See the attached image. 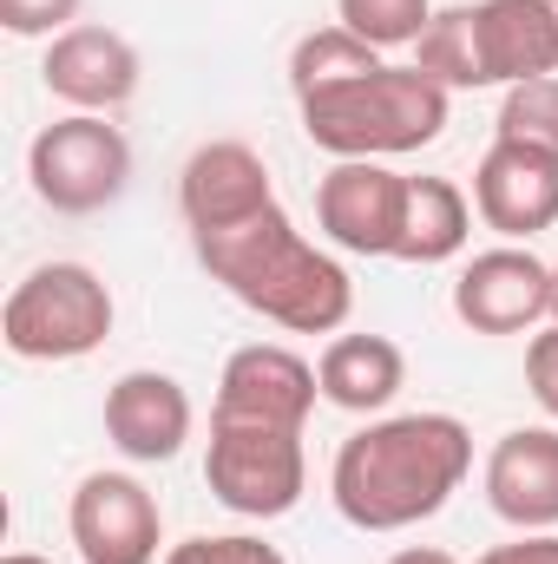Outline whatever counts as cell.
Returning a JSON list of instances; mask_svg holds the SVG:
<instances>
[{
	"label": "cell",
	"instance_id": "4fadbf2b",
	"mask_svg": "<svg viewBox=\"0 0 558 564\" xmlns=\"http://www.w3.org/2000/svg\"><path fill=\"white\" fill-rule=\"evenodd\" d=\"M264 204H277V184H270V164L244 139L197 144L184 158V171H178L184 230H217V224H237V217H250Z\"/></svg>",
	"mask_w": 558,
	"mask_h": 564
},
{
	"label": "cell",
	"instance_id": "f1b7e54d",
	"mask_svg": "<svg viewBox=\"0 0 558 564\" xmlns=\"http://www.w3.org/2000/svg\"><path fill=\"white\" fill-rule=\"evenodd\" d=\"M552 322H558V263H552Z\"/></svg>",
	"mask_w": 558,
	"mask_h": 564
},
{
	"label": "cell",
	"instance_id": "4316f807",
	"mask_svg": "<svg viewBox=\"0 0 558 564\" xmlns=\"http://www.w3.org/2000/svg\"><path fill=\"white\" fill-rule=\"evenodd\" d=\"M388 564H460L453 552H440V545H408V552H395Z\"/></svg>",
	"mask_w": 558,
	"mask_h": 564
},
{
	"label": "cell",
	"instance_id": "2e32d148",
	"mask_svg": "<svg viewBox=\"0 0 558 564\" xmlns=\"http://www.w3.org/2000/svg\"><path fill=\"white\" fill-rule=\"evenodd\" d=\"M486 86H526L558 73V20L546 0H473Z\"/></svg>",
	"mask_w": 558,
	"mask_h": 564
},
{
	"label": "cell",
	"instance_id": "30bf717a",
	"mask_svg": "<svg viewBox=\"0 0 558 564\" xmlns=\"http://www.w3.org/2000/svg\"><path fill=\"white\" fill-rule=\"evenodd\" d=\"M66 532L86 564H158V545H164L158 499L132 473H86L66 506Z\"/></svg>",
	"mask_w": 558,
	"mask_h": 564
},
{
	"label": "cell",
	"instance_id": "83f0119b",
	"mask_svg": "<svg viewBox=\"0 0 558 564\" xmlns=\"http://www.w3.org/2000/svg\"><path fill=\"white\" fill-rule=\"evenodd\" d=\"M0 564H53V558H33V552H7Z\"/></svg>",
	"mask_w": 558,
	"mask_h": 564
},
{
	"label": "cell",
	"instance_id": "5b68a950",
	"mask_svg": "<svg viewBox=\"0 0 558 564\" xmlns=\"http://www.w3.org/2000/svg\"><path fill=\"white\" fill-rule=\"evenodd\" d=\"M26 177H33V197L46 210L93 217V210L126 197L132 144H126L119 126H106V112H66L26 144Z\"/></svg>",
	"mask_w": 558,
	"mask_h": 564
},
{
	"label": "cell",
	"instance_id": "3957f363",
	"mask_svg": "<svg viewBox=\"0 0 558 564\" xmlns=\"http://www.w3.org/2000/svg\"><path fill=\"white\" fill-rule=\"evenodd\" d=\"M296 106H302L309 144L329 158H408L447 132L453 93L433 86L420 66H382V73H362L348 86L309 93Z\"/></svg>",
	"mask_w": 558,
	"mask_h": 564
},
{
	"label": "cell",
	"instance_id": "f546056e",
	"mask_svg": "<svg viewBox=\"0 0 558 564\" xmlns=\"http://www.w3.org/2000/svg\"><path fill=\"white\" fill-rule=\"evenodd\" d=\"M546 7H552V20H558V0H546Z\"/></svg>",
	"mask_w": 558,
	"mask_h": 564
},
{
	"label": "cell",
	"instance_id": "6da1fadb",
	"mask_svg": "<svg viewBox=\"0 0 558 564\" xmlns=\"http://www.w3.org/2000/svg\"><path fill=\"white\" fill-rule=\"evenodd\" d=\"M473 473V433L453 414H388L342 440L329 466L335 512L355 532H408Z\"/></svg>",
	"mask_w": 558,
	"mask_h": 564
},
{
	"label": "cell",
	"instance_id": "ffe728a7",
	"mask_svg": "<svg viewBox=\"0 0 558 564\" xmlns=\"http://www.w3.org/2000/svg\"><path fill=\"white\" fill-rule=\"evenodd\" d=\"M382 66H388V59H382L368 40H355L348 26H322V33H302V40H296V53H289V93L309 99V93L348 86V79L382 73Z\"/></svg>",
	"mask_w": 558,
	"mask_h": 564
},
{
	"label": "cell",
	"instance_id": "484cf974",
	"mask_svg": "<svg viewBox=\"0 0 558 564\" xmlns=\"http://www.w3.org/2000/svg\"><path fill=\"white\" fill-rule=\"evenodd\" d=\"M480 564H558V532H519L513 545L480 552Z\"/></svg>",
	"mask_w": 558,
	"mask_h": 564
},
{
	"label": "cell",
	"instance_id": "9a60e30c",
	"mask_svg": "<svg viewBox=\"0 0 558 564\" xmlns=\"http://www.w3.org/2000/svg\"><path fill=\"white\" fill-rule=\"evenodd\" d=\"M106 440L139 459V466H164L184 453L191 440V394L158 375V368H132L106 388Z\"/></svg>",
	"mask_w": 558,
	"mask_h": 564
},
{
	"label": "cell",
	"instance_id": "44dd1931",
	"mask_svg": "<svg viewBox=\"0 0 558 564\" xmlns=\"http://www.w3.org/2000/svg\"><path fill=\"white\" fill-rule=\"evenodd\" d=\"M335 20L355 40H368L375 53H388V46H415L433 20V7L427 0H335Z\"/></svg>",
	"mask_w": 558,
	"mask_h": 564
},
{
	"label": "cell",
	"instance_id": "7a4b0ae2",
	"mask_svg": "<svg viewBox=\"0 0 558 564\" xmlns=\"http://www.w3.org/2000/svg\"><path fill=\"white\" fill-rule=\"evenodd\" d=\"M191 250L211 270V282H224L250 315L289 335H335L355 315L348 270L329 250H315L282 204H264L217 230H191Z\"/></svg>",
	"mask_w": 558,
	"mask_h": 564
},
{
	"label": "cell",
	"instance_id": "277c9868",
	"mask_svg": "<svg viewBox=\"0 0 558 564\" xmlns=\"http://www.w3.org/2000/svg\"><path fill=\"white\" fill-rule=\"evenodd\" d=\"M112 289L86 263H40L26 282H13L0 308V335L20 361H86L112 335Z\"/></svg>",
	"mask_w": 558,
	"mask_h": 564
},
{
	"label": "cell",
	"instance_id": "ba28073f",
	"mask_svg": "<svg viewBox=\"0 0 558 564\" xmlns=\"http://www.w3.org/2000/svg\"><path fill=\"white\" fill-rule=\"evenodd\" d=\"M315 401H322V381H315V368H309L296 348H282V341H250V348H237V355L224 361L211 421L289 426V433H302L309 414H315Z\"/></svg>",
	"mask_w": 558,
	"mask_h": 564
},
{
	"label": "cell",
	"instance_id": "603a6c76",
	"mask_svg": "<svg viewBox=\"0 0 558 564\" xmlns=\"http://www.w3.org/2000/svg\"><path fill=\"white\" fill-rule=\"evenodd\" d=\"M164 564H289L277 545H264V539H250V532H224V539H184V545H171Z\"/></svg>",
	"mask_w": 558,
	"mask_h": 564
},
{
	"label": "cell",
	"instance_id": "9c48e42d",
	"mask_svg": "<svg viewBox=\"0 0 558 564\" xmlns=\"http://www.w3.org/2000/svg\"><path fill=\"white\" fill-rule=\"evenodd\" d=\"M453 315L473 335H526L552 315V263H539L526 243L480 250L453 276Z\"/></svg>",
	"mask_w": 558,
	"mask_h": 564
},
{
	"label": "cell",
	"instance_id": "7402d4cb",
	"mask_svg": "<svg viewBox=\"0 0 558 564\" xmlns=\"http://www.w3.org/2000/svg\"><path fill=\"white\" fill-rule=\"evenodd\" d=\"M500 139L539 144L558 158V73L546 79H526V86H506V106H500Z\"/></svg>",
	"mask_w": 558,
	"mask_h": 564
},
{
	"label": "cell",
	"instance_id": "ac0fdd59",
	"mask_svg": "<svg viewBox=\"0 0 558 564\" xmlns=\"http://www.w3.org/2000/svg\"><path fill=\"white\" fill-rule=\"evenodd\" d=\"M473 237V204L453 177H408V217H401V243H395V263H453Z\"/></svg>",
	"mask_w": 558,
	"mask_h": 564
},
{
	"label": "cell",
	"instance_id": "8fae6325",
	"mask_svg": "<svg viewBox=\"0 0 558 564\" xmlns=\"http://www.w3.org/2000/svg\"><path fill=\"white\" fill-rule=\"evenodd\" d=\"M473 210L506 243H533L539 230L558 224V158L539 144L493 139L473 171Z\"/></svg>",
	"mask_w": 558,
	"mask_h": 564
},
{
	"label": "cell",
	"instance_id": "d4e9b609",
	"mask_svg": "<svg viewBox=\"0 0 558 564\" xmlns=\"http://www.w3.org/2000/svg\"><path fill=\"white\" fill-rule=\"evenodd\" d=\"M526 388H533V401L546 408V421H558V322L539 328L533 348H526Z\"/></svg>",
	"mask_w": 558,
	"mask_h": 564
},
{
	"label": "cell",
	"instance_id": "7c38bea8",
	"mask_svg": "<svg viewBox=\"0 0 558 564\" xmlns=\"http://www.w3.org/2000/svg\"><path fill=\"white\" fill-rule=\"evenodd\" d=\"M139 73H144L139 46H132L126 33H112V26H93V20L53 33L46 66H40L46 93L66 99L73 112H119V106H132Z\"/></svg>",
	"mask_w": 558,
	"mask_h": 564
},
{
	"label": "cell",
	"instance_id": "cb8c5ba5",
	"mask_svg": "<svg viewBox=\"0 0 558 564\" xmlns=\"http://www.w3.org/2000/svg\"><path fill=\"white\" fill-rule=\"evenodd\" d=\"M73 13H79V0H0V20H7V33H20V40H33V33H66V26H79Z\"/></svg>",
	"mask_w": 558,
	"mask_h": 564
},
{
	"label": "cell",
	"instance_id": "d6986e66",
	"mask_svg": "<svg viewBox=\"0 0 558 564\" xmlns=\"http://www.w3.org/2000/svg\"><path fill=\"white\" fill-rule=\"evenodd\" d=\"M415 66L447 86V93H473L486 86V59H480V13L473 7H447L427 20V33L415 40Z\"/></svg>",
	"mask_w": 558,
	"mask_h": 564
},
{
	"label": "cell",
	"instance_id": "8992f818",
	"mask_svg": "<svg viewBox=\"0 0 558 564\" xmlns=\"http://www.w3.org/2000/svg\"><path fill=\"white\" fill-rule=\"evenodd\" d=\"M204 486L224 512L237 519H282L296 512L309 486L302 433L289 426H244V421H211V453H204Z\"/></svg>",
	"mask_w": 558,
	"mask_h": 564
},
{
	"label": "cell",
	"instance_id": "e0dca14e",
	"mask_svg": "<svg viewBox=\"0 0 558 564\" xmlns=\"http://www.w3.org/2000/svg\"><path fill=\"white\" fill-rule=\"evenodd\" d=\"M322 401L342 414H382L408 388V355L388 335H335L315 361Z\"/></svg>",
	"mask_w": 558,
	"mask_h": 564
},
{
	"label": "cell",
	"instance_id": "52a82bcc",
	"mask_svg": "<svg viewBox=\"0 0 558 564\" xmlns=\"http://www.w3.org/2000/svg\"><path fill=\"white\" fill-rule=\"evenodd\" d=\"M408 217V177L388 171V158H335V171L315 184V224L348 257H395Z\"/></svg>",
	"mask_w": 558,
	"mask_h": 564
},
{
	"label": "cell",
	"instance_id": "5bb4252c",
	"mask_svg": "<svg viewBox=\"0 0 558 564\" xmlns=\"http://www.w3.org/2000/svg\"><path fill=\"white\" fill-rule=\"evenodd\" d=\"M486 506L513 532H558V426H513L493 440Z\"/></svg>",
	"mask_w": 558,
	"mask_h": 564
}]
</instances>
